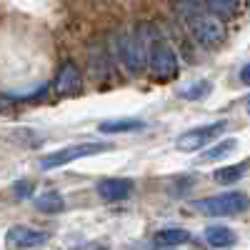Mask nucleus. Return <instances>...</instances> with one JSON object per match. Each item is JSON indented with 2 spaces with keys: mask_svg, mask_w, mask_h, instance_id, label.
I'll use <instances>...</instances> for the list:
<instances>
[{
  "mask_svg": "<svg viewBox=\"0 0 250 250\" xmlns=\"http://www.w3.org/2000/svg\"><path fill=\"white\" fill-rule=\"evenodd\" d=\"M173 8L203 48H218L220 43H225L228 28L215 10L203 8L198 0H175Z\"/></svg>",
  "mask_w": 250,
  "mask_h": 250,
  "instance_id": "nucleus-1",
  "label": "nucleus"
},
{
  "mask_svg": "<svg viewBox=\"0 0 250 250\" xmlns=\"http://www.w3.org/2000/svg\"><path fill=\"white\" fill-rule=\"evenodd\" d=\"M193 208L200 215L208 218H228V215H240L250 208V198L240 190H228L220 195H210V198H200L193 203Z\"/></svg>",
  "mask_w": 250,
  "mask_h": 250,
  "instance_id": "nucleus-2",
  "label": "nucleus"
},
{
  "mask_svg": "<svg viewBox=\"0 0 250 250\" xmlns=\"http://www.w3.org/2000/svg\"><path fill=\"white\" fill-rule=\"evenodd\" d=\"M145 43H148V70H150L153 80H160V83L175 80L180 73V62H178V55L173 53V48L158 38L145 40Z\"/></svg>",
  "mask_w": 250,
  "mask_h": 250,
  "instance_id": "nucleus-3",
  "label": "nucleus"
},
{
  "mask_svg": "<svg viewBox=\"0 0 250 250\" xmlns=\"http://www.w3.org/2000/svg\"><path fill=\"white\" fill-rule=\"evenodd\" d=\"M110 150V145L105 143H75V145H68V148H60L55 153H48L38 160V168L40 170H55V168H62L68 163H75L80 158H90V155H98V153H105Z\"/></svg>",
  "mask_w": 250,
  "mask_h": 250,
  "instance_id": "nucleus-4",
  "label": "nucleus"
},
{
  "mask_svg": "<svg viewBox=\"0 0 250 250\" xmlns=\"http://www.w3.org/2000/svg\"><path fill=\"white\" fill-rule=\"evenodd\" d=\"M118 58L125 65L128 73H143L148 68V43L143 35H130V33H120L118 35Z\"/></svg>",
  "mask_w": 250,
  "mask_h": 250,
  "instance_id": "nucleus-5",
  "label": "nucleus"
},
{
  "mask_svg": "<svg viewBox=\"0 0 250 250\" xmlns=\"http://www.w3.org/2000/svg\"><path fill=\"white\" fill-rule=\"evenodd\" d=\"M225 128H228V123H225V120L208 123V125H200V128H190V130H185L183 135H178L175 148L183 150V153H198L200 148L210 145V143H213Z\"/></svg>",
  "mask_w": 250,
  "mask_h": 250,
  "instance_id": "nucleus-6",
  "label": "nucleus"
},
{
  "mask_svg": "<svg viewBox=\"0 0 250 250\" xmlns=\"http://www.w3.org/2000/svg\"><path fill=\"white\" fill-rule=\"evenodd\" d=\"M83 90V78H80V70L75 62H62L55 80H53V93L58 98H70V95H78Z\"/></svg>",
  "mask_w": 250,
  "mask_h": 250,
  "instance_id": "nucleus-7",
  "label": "nucleus"
},
{
  "mask_svg": "<svg viewBox=\"0 0 250 250\" xmlns=\"http://www.w3.org/2000/svg\"><path fill=\"white\" fill-rule=\"evenodd\" d=\"M50 240L48 230H33L28 225H13L5 233V243H10V248L25 250V248H40Z\"/></svg>",
  "mask_w": 250,
  "mask_h": 250,
  "instance_id": "nucleus-8",
  "label": "nucleus"
},
{
  "mask_svg": "<svg viewBox=\"0 0 250 250\" xmlns=\"http://www.w3.org/2000/svg\"><path fill=\"white\" fill-rule=\"evenodd\" d=\"M95 190L105 203H120V200H128L133 195L135 183L130 178H103L95 185Z\"/></svg>",
  "mask_w": 250,
  "mask_h": 250,
  "instance_id": "nucleus-9",
  "label": "nucleus"
},
{
  "mask_svg": "<svg viewBox=\"0 0 250 250\" xmlns=\"http://www.w3.org/2000/svg\"><path fill=\"white\" fill-rule=\"evenodd\" d=\"M205 243L215 250H228L238 243V235L228 225H208L205 228Z\"/></svg>",
  "mask_w": 250,
  "mask_h": 250,
  "instance_id": "nucleus-10",
  "label": "nucleus"
},
{
  "mask_svg": "<svg viewBox=\"0 0 250 250\" xmlns=\"http://www.w3.org/2000/svg\"><path fill=\"white\" fill-rule=\"evenodd\" d=\"M148 123L138 120V118H115V120H103L98 123V130L105 135H115V133H135V130H145Z\"/></svg>",
  "mask_w": 250,
  "mask_h": 250,
  "instance_id": "nucleus-11",
  "label": "nucleus"
},
{
  "mask_svg": "<svg viewBox=\"0 0 250 250\" xmlns=\"http://www.w3.org/2000/svg\"><path fill=\"white\" fill-rule=\"evenodd\" d=\"M235 148H238V140H235V138H225V140L215 143L213 148H208L205 153H200L198 163H200V165H208V163H220V160H225L228 155H233V153H235Z\"/></svg>",
  "mask_w": 250,
  "mask_h": 250,
  "instance_id": "nucleus-12",
  "label": "nucleus"
},
{
  "mask_svg": "<svg viewBox=\"0 0 250 250\" xmlns=\"http://www.w3.org/2000/svg\"><path fill=\"white\" fill-rule=\"evenodd\" d=\"M155 243L163 248H178L183 243H190V233L185 228H165V230L155 233Z\"/></svg>",
  "mask_w": 250,
  "mask_h": 250,
  "instance_id": "nucleus-13",
  "label": "nucleus"
},
{
  "mask_svg": "<svg viewBox=\"0 0 250 250\" xmlns=\"http://www.w3.org/2000/svg\"><path fill=\"white\" fill-rule=\"evenodd\" d=\"M35 208L40 213H48V215H55L60 210H65V200H62V195L58 190H48L43 195L35 198Z\"/></svg>",
  "mask_w": 250,
  "mask_h": 250,
  "instance_id": "nucleus-14",
  "label": "nucleus"
},
{
  "mask_svg": "<svg viewBox=\"0 0 250 250\" xmlns=\"http://www.w3.org/2000/svg\"><path fill=\"white\" fill-rule=\"evenodd\" d=\"M248 168H250V160H245V163H240V165H225V168H218V170L213 173V178H215V183H220V185H233V183H238V180L248 173Z\"/></svg>",
  "mask_w": 250,
  "mask_h": 250,
  "instance_id": "nucleus-15",
  "label": "nucleus"
},
{
  "mask_svg": "<svg viewBox=\"0 0 250 250\" xmlns=\"http://www.w3.org/2000/svg\"><path fill=\"white\" fill-rule=\"evenodd\" d=\"M210 90H213V85L208 80H193V83H188V85H183L178 90V95L185 98V100H203V98L210 95Z\"/></svg>",
  "mask_w": 250,
  "mask_h": 250,
  "instance_id": "nucleus-16",
  "label": "nucleus"
},
{
  "mask_svg": "<svg viewBox=\"0 0 250 250\" xmlns=\"http://www.w3.org/2000/svg\"><path fill=\"white\" fill-rule=\"evenodd\" d=\"M33 190H35V183H30V180H18V183L13 185V193H15L18 198H30Z\"/></svg>",
  "mask_w": 250,
  "mask_h": 250,
  "instance_id": "nucleus-17",
  "label": "nucleus"
},
{
  "mask_svg": "<svg viewBox=\"0 0 250 250\" xmlns=\"http://www.w3.org/2000/svg\"><path fill=\"white\" fill-rule=\"evenodd\" d=\"M240 83L243 85H250V62H245L243 70H240Z\"/></svg>",
  "mask_w": 250,
  "mask_h": 250,
  "instance_id": "nucleus-18",
  "label": "nucleus"
},
{
  "mask_svg": "<svg viewBox=\"0 0 250 250\" xmlns=\"http://www.w3.org/2000/svg\"><path fill=\"white\" fill-rule=\"evenodd\" d=\"M88 250H110V248H105V245H93V248H88Z\"/></svg>",
  "mask_w": 250,
  "mask_h": 250,
  "instance_id": "nucleus-19",
  "label": "nucleus"
},
{
  "mask_svg": "<svg viewBox=\"0 0 250 250\" xmlns=\"http://www.w3.org/2000/svg\"><path fill=\"white\" fill-rule=\"evenodd\" d=\"M245 110H248V113H250V100H248V105H245Z\"/></svg>",
  "mask_w": 250,
  "mask_h": 250,
  "instance_id": "nucleus-20",
  "label": "nucleus"
}]
</instances>
